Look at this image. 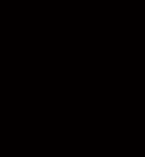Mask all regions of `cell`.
I'll return each mask as SVG.
<instances>
[{"label": "cell", "instance_id": "1", "mask_svg": "<svg viewBox=\"0 0 145 157\" xmlns=\"http://www.w3.org/2000/svg\"><path fill=\"white\" fill-rule=\"evenodd\" d=\"M121 119H122V121H124V122H131L132 115L130 114V113H125V114H122Z\"/></svg>", "mask_w": 145, "mask_h": 157}, {"label": "cell", "instance_id": "2", "mask_svg": "<svg viewBox=\"0 0 145 157\" xmlns=\"http://www.w3.org/2000/svg\"><path fill=\"white\" fill-rule=\"evenodd\" d=\"M122 111H124V108H122V106H119V105H117V106L113 108V112L115 114H121Z\"/></svg>", "mask_w": 145, "mask_h": 157}, {"label": "cell", "instance_id": "3", "mask_svg": "<svg viewBox=\"0 0 145 157\" xmlns=\"http://www.w3.org/2000/svg\"><path fill=\"white\" fill-rule=\"evenodd\" d=\"M122 64L124 65H130L131 64V58L130 56H124V58H122Z\"/></svg>", "mask_w": 145, "mask_h": 157}, {"label": "cell", "instance_id": "4", "mask_svg": "<svg viewBox=\"0 0 145 157\" xmlns=\"http://www.w3.org/2000/svg\"><path fill=\"white\" fill-rule=\"evenodd\" d=\"M131 72H133V73L139 72V65H132L131 66Z\"/></svg>", "mask_w": 145, "mask_h": 157}, {"label": "cell", "instance_id": "5", "mask_svg": "<svg viewBox=\"0 0 145 157\" xmlns=\"http://www.w3.org/2000/svg\"><path fill=\"white\" fill-rule=\"evenodd\" d=\"M122 65H115V66H114V71L115 72H122Z\"/></svg>", "mask_w": 145, "mask_h": 157}, {"label": "cell", "instance_id": "6", "mask_svg": "<svg viewBox=\"0 0 145 157\" xmlns=\"http://www.w3.org/2000/svg\"><path fill=\"white\" fill-rule=\"evenodd\" d=\"M7 12L8 14H14V12H16V7L15 6H9L7 8Z\"/></svg>", "mask_w": 145, "mask_h": 157}, {"label": "cell", "instance_id": "7", "mask_svg": "<svg viewBox=\"0 0 145 157\" xmlns=\"http://www.w3.org/2000/svg\"><path fill=\"white\" fill-rule=\"evenodd\" d=\"M32 11V7L31 6H26L24 8V12L25 14H29V12H31Z\"/></svg>", "mask_w": 145, "mask_h": 157}, {"label": "cell", "instance_id": "8", "mask_svg": "<svg viewBox=\"0 0 145 157\" xmlns=\"http://www.w3.org/2000/svg\"><path fill=\"white\" fill-rule=\"evenodd\" d=\"M138 119H139V121L140 122H143L144 121V119H145V115L143 114V113H141L139 116H138Z\"/></svg>", "mask_w": 145, "mask_h": 157}, {"label": "cell", "instance_id": "9", "mask_svg": "<svg viewBox=\"0 0 145 157\" xmlns=\"http://www.w3.org/2000/svg\"><path fill=\"white\" fill-rule=\"evenodd\" d=\"M122 36H124V38H130L131 37V33L130 32H125L124 34H122Z\"/></svg>", "mask_w": 145, "mask_h": 157}]
</instances>
